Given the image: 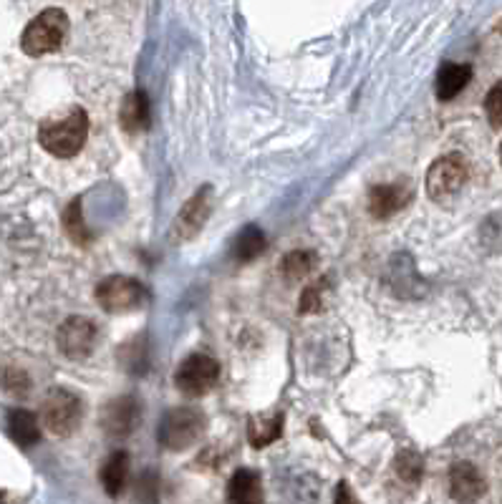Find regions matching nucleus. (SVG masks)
<instances>
[{"label":"nucleus","mask_w":502,"mask_h":504,"mask_svg":"<svg viewBox=\"0 0 502 504\" xmlns=\"http://www.w3.org/2000/svg\"><path fill=\"white\" fill-rule=\"evenodd\" d=\"M215 207V197H212V187H200L192 197L187 200L182 210L177 212L174 222L170 227V242L172 245H182L190 242L194 235H200V230L205 227L210 214Z\"/></svg>","instance_id":"8"},{"label":"nucleus","mask_w":502,"mask_h":504,"mask_svg":"<svg viewBox=\"0 0 502 504\" xmlns=\"http://www.w3.org/2000/svg\"><path fill=\"white\" fill-rule=\"evenodd\" d=\"M220 381V363L207 353H192L180 363V369L174 373V386L190 396L200 399L217 386Z\"/></svg>","instance_id":"7"},{"label":"nucleus","mask_w":502,"mask_h":504,"mask_svg":"<svg viewBox=\"0 0 502 504\" xmlns=\"http://www.w3.org/2000/svg\"><path fill=\"white\" fill-rule=\"evenodd\" d=\"M207 429V416L197 406H177L162 416L160 444L170 451H182L197 444Z\"/></svg>","instance_id":"3"},{"label":"nucleus","mask_w":502,"mask_h":504,"mask_svg":"<svg viewBox=\"0 0 502 504\" xmlns=\"http://www.w3.org/2000/svg\"><path fill=\"white\" fill-rule=\"evenodd\" d=\"M469 180L468 159L462 154H445L434 159L432 167L427 169V194L437 204H445L457 197Z\"/></svg>","instance_id":"5"},{"label":"nucleus","mask_w":502,"mask_h":504,"mask_svg":"<svg viewBox=\"0 0 502 504\" xmlns=\"http://www.w3.org/2000/svg\"><path fill=\"white\" fill-rule=\"evenodd\" d=\"M313 268H316V252H310V250H293V252H288L286 258H283V262H281V272H283V278L290 282L309 278Z\"/></svg>","instance_id":"21"},{"label":"nucleus","mask_w":502,"mask_h":504,"mask_svg":"<svg viewBox=\"0 0 502 504\" xmlns=\"http://www.w3.org/2000/svg\"><path fill=\"white\" fill-rule=\"evenodd\" d=\"M394 474L399 477L401 482L409 484V487H419L424 477V460L419 451L414 449H401L394 460Z\"/></svg>","instance_id":"19"},{"label":"nucleus","mask_w":502,"mask_h":504,"mask_svg":"<svg viewBox=\"0 0 502 504\" xmlns=\"http://www.w3.org/2000/svg\"><path fill=\"white\" fill-rule=\"evenodd\" d=\"M323 301H326V278H320L319 282H313V285H309L306 291L300 292L298 313H319V311H323V305H326Z\"/></svg>","instance_id":"24"},{"label":"nucleus","mask_w":502,"mask_h":504,"mask_svg":"<svg viewBox=\"0 0 502 504\" xmlns=\"http://www.w3.org/2000/svg\"><path fill=\"white\" fill-rule=\"evenodd\" d=\"M265 245H268V242H265L263 230H261L258 224H248L238 235V240H235V258H238L240 262H251V260L263 255Z\"/></svg>","instance_id":"20"},{"label":"nucleus","mask_w":502,"mask_h":504,"mask_svg":"<svg viewBox=\"0 0 502 504\" xmlns=\"http://www.w3.org/2000/svg\"><path fill=\"white\" fill-rule=\"evenodd\" d=\"M281 437H283V414L252 416L248 424V439L255 449L271 447Z\"/></svg>","instance_id":"18"},{"label":"nucleus","mask_w":502,"mask_h":504,"mask_svg":"<svg viewBox=\"0 0 502 504\" xmlns=\"http://www.w3.org/2000/svg\"><path fill=\"white\" fill-rule=\"evenodd\" d=\"M96 302L106 313H132L147 302V288L129 275H112L96 285Z\"/></svg>","instance_id":"6"},{"label":"nucleus","mask_w":502,"mask_h":504,"mask_svg":"<svg viewBox=\"0 0 502 504\" xmlns=\"http://www.w3.org/2000/svg\"><path fill=\"white\" fill-rule=\"evenodd\" d=\"M139 419H142V403L134 396H116L109 403H103L99 411V426L112 439H126L129 434H134Z\"/></svg>","instance_id":"10"},{"label":"nucleus","mask_w":502,"mask_h":504,"mask_svg":"<svg viewBox=\"0 0 502 504\" xmlns=\"http://www.w3.org/2000/svg\"><path fill=\"white\" fill-rule=\"evenodd\" d=\"M0 386L11 396H15V399H24V396L31 393L34 381H31V376L21 366H5V369H0Z\"/></svg>","instance_id":"23"},{"label":"nucleus","mask_w":502,"mask_h":504,"mask_svg":"<svg viewBox=\"0 0 502 504\" xmlns=\"http://www.w3.org/2000/svg\"><path fill=\"white\" fill-rule=\"evenodd\" d=\"M449 494L457 504H475L487 494V479L472 461H455L449 469Z\"/></svg>","instance_id":"11"},{"label":"nucleus","mask_w":502,"mask_h":504,"mask_svg":"<svg viewBox=\"0 0 502 504\" xmlns=\"http://www.w3.org/2000/svg\"><path fill=\"white\" fill-rule=\"evenodd\" d=\"M230 504H265L263 479L255 469H238L228 482Z\"/></svg>","instance_id":"14"},{"label":"nucleus","mask_w":502,"mask_h":504,"mask_svg":"<svg viewBox=\"0 0 502 504\" xmlns=\"http://www.w3.org/2000/svg\"><path fill=\"white\" fill-rule=\"evenodd\" d=\"M126 474H129V454L126 451L109 454V460L103 461L102 471H99L102 487L109 497H119V494L124 492Z\"/></svg>","instance_id":"17"},{"label":"nucleus","mask_w":502,"mask_h":504,"mask_svg":"<svg viewBox=\"0 0 502 504\" xmlns=\"http://www.w3.org/2000/svg\"><path fill=\"white\" fill-rule=\"evenodd\" d=\"M86 136H89V114L81 106H71L64 116L48 119L38 129L41 146L58 159L76 157L86 144Z\"/></svg>","instance_id":"1"},{"label":"nucleus","mask_w":502,"mask_h":504,"mask_svg":"<svg viewBox=\"0 0 502 504\" xmlns=\"http://www.w3.org/2000/svg\"><path fill=\"white\" fill-rule=\"evenodd\" d=\"M333 504H361V502H359V497H356L354 489H351L349 484L339 482L336 494H333Z\"/></svg>","instance_id":"26"},{"label":"nucleus","mask_w":502,"mask_h":504,"mask_svg":"<svg viewBox=\"0 0 502 504\" xmlns=\"http://www.w3.org/2000/svg\"><path fill=\"white\" fill-rule=\"evenodd\" d=\"M64 230H66V235L76 242L79 247L89 245L94 237L89 232V227H86V220H84V210H81V197L71 202L69 207H66V212H64Z\"/></svg>","instance_id":"22"},{"label":"nucleus","mask_w":502,"mask_h":504,"mask_svg":"<svg viewBox=\"0 0 502 504\" xmlns=\"http://www.w3.org/2000/svg\"><path fill=\"white\" fill-rule=\"evenodd\" d=\"M69 38V15L61 8H48L38 13L34 21L25 25L21 35V48L25 56L38 58L46 54H56Z\"/></svg>","instance_id":"2"},{"label":"nucleus","mask_w":502,"mask_h":504,"mask_svg":"<svg viewBox=\"0 0 502 504\" xmlns=\"http://www.w3.org/2000/svg\"><path fill=\"white\" fill-rule=\"evenodd\" d=\"M41 421L58 439H69L84 421V401L69 389H51L41 406Z\"/></svg>","instance_id":"4"},{"label":"nucleus","mask_w":502,"mask_h":504,"mask_svg":"<svg viewBox=\"0 0 502 504\" xmlns=\"http://www.w3.org/2000/svg\"><path fill=\"white\" fill-rule=\"evenodd\" d=\"M487 119H490L492 129H500L502 126V84H497L495 89L487 94Z\"/></svg>","instance_id":"25"},{"label":"nucleus","mask_w":502,"mask_h":504,"mask_svg":"<svg viewBox=\"0 0 502 504\" xmlns=\"http://www.w3.org/2000/svg\"><path fill=\"white\" fill-rule=\"evenodd\" d=\"M152 109H149V96L144 91H132L126 94L119 109V124L126 134H142L149 129Z\"/></svg>","instance_id":"13"},{"label":"nucleus","mask_w":502,"mask_h":504,"mask_svg":"<svg viewBox=\"0 0 502 504\" xmlns=\"http://www.w3.org/2000/svg\"><path fill=\"white\" fill-rule=\"evenodd\" d=\"M8 434L18 447H34L41 441V424L28 409H13L8 414Z\"/></svg>","instance_id":"16"},{"label":"nucleus","mask_w":502,"mask_h":504,"mask_svg":"<svg viewBox=\"0 0 502 504\" xmlns=\"http://www.w3.org/2000/svg\"><path fill=\"white\" fill-rule=\"evenodd\" d=\"M414 197L409 182H394V184H377L369 192V214L374 220H389L391 214L401 212Z\"/></svg>","instance_id":"12"},{"label":"nucleus","mask_w":502,"mask_h":504,"mask_svg":"<svg viewBox=\"0 0 502 504\" xmlns=\"http://www.w3.org/2000/svg\"><path fill=\"white\" fill-rule=\"evenodd\" d=\"M56 343L69 361H86L99 343V325L86 315H71L58 325Z\"/></svg>","instance_id":"9"},{"label":"nucleus","mask_w":502,"mask_h":504,"mask_svg":"<svg viewBox=\"0 0 502 504\" xmlns=\"http://www.w3.org/2000/svg\"><path fill=\"white\" fill-rule=\"evenodd\" d=\"M469 79H472V66L469 64H452V61L442 64L439 74H437V84H434L437 96L442 101H452L457 94L465 91Z\"/></svg>","instance_id":"15"}]
</instances>
